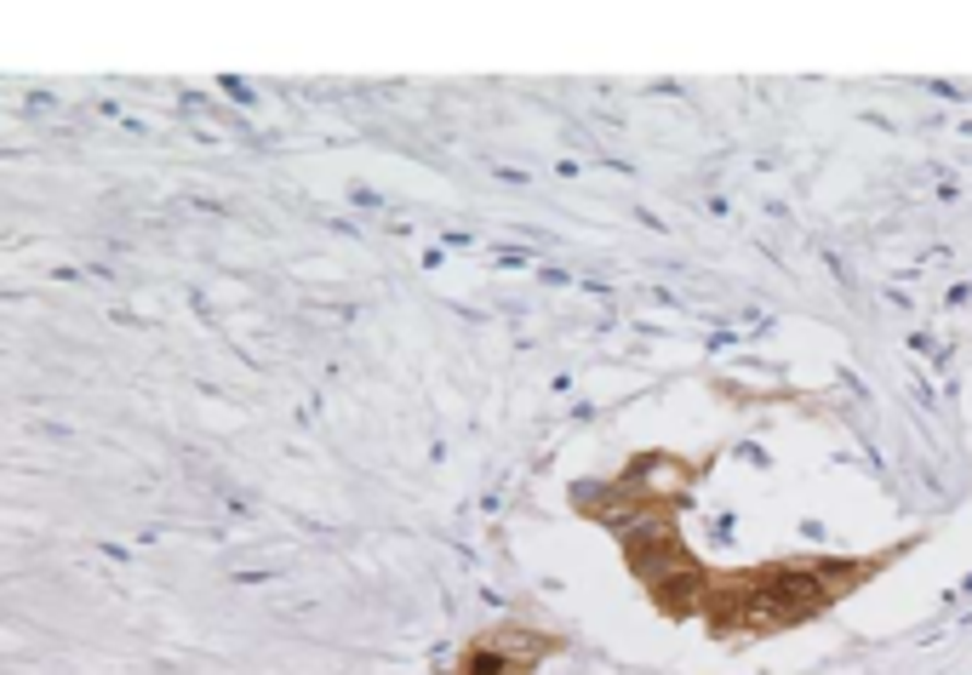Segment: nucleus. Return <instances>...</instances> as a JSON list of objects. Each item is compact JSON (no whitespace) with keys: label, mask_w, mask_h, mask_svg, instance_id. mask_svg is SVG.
<instances>
[{"label":"nucleus","mask_w":972,"mask_h":675,"mask_svg":"<svg viewBox=\"0 0 972 675\" xmlns=\"http://www.w3.org/2000/svg\"><path fill=\"white\" fill-rule=\"evenodd\" d=\"M869 579V567H853V561H824L818 567V584H858Z\"/></svg>","instance_id":"nucleus-2"},{"label":"nucleus","mask_w":972,"mask_h":675,"mask_svg":"<svg viewBox=\"0 0 972 675\" xmlns=\"http://www.w3.org/2000/svg\"><path fill=\"white\" fill-rule=\"evenodd\" d=\"M756 590L772 607V618H801V613H818L830 602V590L818 584V572H807V567H778V572H766V579H756Z\"/></svg>","instance_id":"nucleus-1"}]
</instances>
